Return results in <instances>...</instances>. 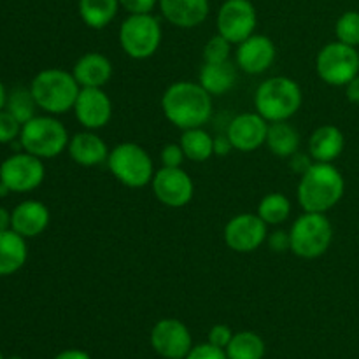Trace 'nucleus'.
I'll return each instance as SVG.
<instances>
[{
	"instance_id": "f8f14e48",
	"label": "nucleus",
	"mask_w": 359,
	"mask_h": 359,
	"mask_svg": "<svg viewBox=\"0 0 359 359\" xmlns=\"http://www.w3.org/2000/svg\"><path fill=\"white\" fill-rule=\"evenodd\" d=\"M153 193L163 205L179 209L188 205L195 195V184L193 179L182 167H161L154 172L151 181Z\"/></svg>"
},
{
	"instance_id": "a18cd8bd",
	"label": "nucleus",
	"mask_w": 359,
	"mask_h": 359,
	"mask_svg": "<svg viewBox=\"0 0 359 359\" xmlns=\"http://www.w3.org/2000/svg\"><path fill=\"white\" fill-rule=\"evenodd\" d=\"M9 188H7L6 184H4V182H0V198H4V196H7L9 195Z\"/></svg>"
},
{
	"instance_id": "412c9836",
	"label": "nucleus",
	"mask_w": 359,
	"mask_h": 359,
	"mask_svg": "<svg viewBox=\"0 0 359 359\" xmlns=\"http://www.w3.org/2000/svg\"><path fill=\"white\" fill-rule=\"evenodd\" d=\"M72 76L81 88H104L112 77V62L102 53H86L76 62Z\"/></svg>"
},
{
	"instance_id": "ea45409f",
	"label": "nucleus",
	"mask_w": 359,
	"mask_h": 359,
	"mask_svg": "<svg viewBox=\"0 0 359 359\" xmlns=\"http://www.w3.org/2000/svg\"><path fill=\"white\" fill-rule=\"evenodd\" d=\"M233 149L235 147L228 135L214 137V154H216V156H228Z\"/></svg>"
},
{
	"instance_id": "20e7f679",
	"label": "nucleus",
	"mask_w": 359,
	"mask_h": 359,
	"mask_svg": "<svg viewBox=\"0 0 359 359\" xmlns=\"http://www.w3.org/2000/svg\"><path fill=\"white\" fill-rule=\"evenodd\" d=\"M304 95L297 81L286 76L269 77L255 93V107L269 123L287 121L302 107Z\"/></svg>"
},
{
	"instance_id": "e433bc0d",
	"label": "nucleus",
	"mask_w": 359,
	"mask_h": 359,
	"mask_svg": "<svg viewBox=\"0 0 359 359\" xmlns=\"http://www.w3.org/2000/svg\"><path fill=\"white\" fill-rule=\"evenodd\" d=\"M266 244H269L272 252H287L291 251V238L290 231L276 230L266 237Z\"/></svg>"
},
{
	"instance_id": "c9c22d12",
	"label": "nucleus",
	"mask_w": 359,
	"mask_h": 359,
	"mask_svg": "<svg viewBox=\"0 0 359 359\" xmlns=\"http://www.w3.org/2000/svg\"><path fill=\"white\" fill-rule=\"evenodd\" d=\"M233 335L235 333L231 332L230 326L216 325L210 328L209 340H207V342H210L212 346H216V347H221V349H226L228 344H230L231 339H233Z\"/></svg>"
},
{
	"instance_id": "bb28decb",
	"label": "nucleus",
	"mask_w": 359,
	"mask_h": 359,
	"mask_svg": "<svg viewBox=\"0 0 359 359\" xmlns=\"http://www.w3.org/2000/svg\"><path fill=\"white\" fill-rule=\"evenodd\" d=\"M182 151L184 156L191 161H207L210 156H214V137L209 135V132L200 126V128H189L182 130L181 140Z\"/></svg>"
},
{
	"instance_id": "423d86ee",
	"label": "nucleus",
	"mask_w": 359,
	"mask_h": 359,
	"mask_svg": "<svg viewBox=\"0 0 359 359\" xmlns=\"http://www.w3.org/2000/svg\"><path fill=\"white\" fill-rule=\"evenodd\" d=\"M111 174L126 188H144L154 177L153 158L142 146L135 142H123L112 147L107 158Z\"/></svg>"
},
{
	"instance_id": "1a4fd4ad",
	"label": "nucleus",
	"mask_w": 359,
	"mask_h": 359,
	"mask_svg": "<svg viewBox=\"0 0 359 359\" xmlns=\"http://www.w3.org/2000/svg\"><path fill=\"white\" fill-rule=\"evenodd\" d=\"M316 72L330 86H346L359 74V51L340 41L330 42L316 56Z\"/></svg>"
},
{
	"instance_id": "49530a36",
	"label": "nucleus",
	"mask_w": 359,
	"mask_h": 359,
	"mask_svg": "<svg viewBox=\"0 0 359 359\" xmlns=\"http://www.w3.org/2000/svg\"><path fill=\"white\" fill-rule=\"evenodd\" d=\"M6 359H23L21 356H9V358H6Z\"/></svg>"
},
{
	"instance_id": "b1692460",
	"label": "nucleus",
	"mask_w": 359,
	"mask_h": 359,
	"mask_svg": "<svg viewBox=\"0 0 359 359\" xmlns=\"http://www.w3.org/2000/svg\"><path fill=\"white\" fill-rule=\"evenodd\" d=\"M198 83L212 97L228 93L237 83V63L230 62V60L217 63L203 62L202 69H200Z\"/></svg>"
},
{
	"instance_id": "c85d7f7f",
	"label": "nucleus",
	"mask_w": 359,
	"mask_h": 359,
	"mask_svg": "<svg viewBox=\"0 0 359 359\" xmlns=\"http://www.w3.org/2000/svg\"><path fill=\"white\" fill-rule=\"evenodd\" d=\"M258 216L265 221L266 224H276L284 223L290 219L291 216V202L286 195L283 193H269L263 196L262 202L258 205Z\"/></svg>"
},
{
	"instance_id": "f3484780",
	"label": "nucleus",
	"mask_w": 359,
	"mask_h": 359,
	"mask_svg": "<svg viewBox=\"0 0 359 359\" xmlns=\"http://www.w3.org/2000/svg\"><path fill=\"white\" fill-rule=\"evenodd\" d=\"M269 133V121L258 112H242L237 118L231 119L228 125L226 135L231 144L241 153H251L266 144Z\"/></svg>"
},
{
	"instance_id": "ddd939ff",
	"label": "nucleus",
	"mask_w": 359,
	"mask_h": 359,
	"mask_svg": "<svg viewBox=\"0 0 359 359\" xmlns=\"http://www.w3.org/2000/svg\"><path fill=\"white\" fill-rule=\"evenodd\" d=\"M266 226L258 214H238L224 226V242L235 252H252L266 242Z\"/></svg>"
},
{
	"instance_id": "a19ab883",
	"label": "nucleus",
	"mask_w": 359,
	"mask_h": 359,
	"mask_svg": "<svg viewBox=\"0 0 359 359\" xmlns=\"http://www.w3.org/2000/svg\"><path fill=\"white\" fill-rule=\"evenodd\" d=\"M346 97L353 104H359V74L346 84Z\"/></svg>"
},
{
	"instance_id": "f03ea898",
	"label": "nucleus",
	"mask_w": 359,
	"mask_h": 359,
	"mask_svg": "<svg viewBox=\"0 0 359 359\" xmlns=\"http://www.w3.org/2000/svg\"><path fill=\"white\" fill-rule=\"evenodd\" d=\"M346 181L333 163L314 161L298 182V203L304 212H323L332 210L342 200Z\"/></svg>"
},
{
	"instance_id": "a211bd4d",
	"label": "nucleus",
	"mask_w": 359,
	"mask_h": 359,
	"mask_svg": "<svg viewBox=\"0 0 359 359\" xmlns=\"http://www.w3.org/2000/svg\"><path fill=\"white\" fill-rule=\"evenodd\" d=\"M49 219L51 214L46 203L39 200H23L11 210V230L28 241L44 233L49 226Z\"/></svg>"
},
{
	"instance_id": "4468645a",
	"label": "nucleus",
	"mask_w": 359,
	"mask_h": 359,
	"mask_svg": "<svg viewBox=\"0 0 359 359\" xmlns=\"http://www.w3.org/2000/svg\"><path fill=\"white\" fill-rule=\"evenodd\" d=\"M151 347L165 359H184L193 347L191 333L179 319H160L151 330Z\"/></svg>"
},
{
	"instance_id": "f257e3e1",
	"label": "nucleus",
	"mask_w": 359,
	"mask_h": 359,
	"mask_svg": "<svg viewBox=\"0 0 359 359\" xmlns=\"http://www.w3.org/2000/svg\"><path fill=\"white\" fill-rule=\"evenodd\" d=\"M161 111L175 128H200L212 116V95L200 83L177 81L165 90Z\"/></svg>"
},
{
	"instance_id": "6ab92c4d",
	"label": "nucleus",
	"mask_w": 359,
	"mask_h": 359,
	"mask_svg": "<svg viewBox=\"0 0 359 359\" xmlns=\"http://www.w3.org/2000/svg\"><path fill=\"white\" fill-rule=\"evenodd\" d=\"M161 14L177 28L200 27L210 11L209 0H158Z\"/></svg>"
},
{
	"instance_id": "393cba45",
	"label": "nucleus",
	"mask_w": 359,
	"mask_h": 359,
	"mask_svg": "<svg viewBox=\"0 0 359 359\" xmlns=\"http://www.w3.org/2000/svg\"><path fill=\"white\" fill-rule=\"evenodd\" d=\"M300 133L287 121L269 123V133H266V146L273 156L291 158L300 149Z\"/></svg>"
},
{
	"instance_id": "2eb2a0df",
	"label": "nucleus",
	"mask_w": 359,
	"mask_h": 359,
	"mask_svg": "<svg viewBox=\"0 0 359 359\" xmlns=\"http://www.w3.org/2000/svg\"><path fill=\"white\" fill-rule=\"evenodd\" d=\"M72 111L81 126L95 132L111 123L112 102L102 88H81Z\"/></svg>"
},
{
	"instance_id": "5701e85b",
	"label": "nucleus",
	"mask_w": 359,
	"mask_h": 359,
	"mask_svg": "<svg viewBox=\"0 0 359 359\" xmlns=\"http://www.w3.org/2000/svg\"><path fill=\"white\" fill-rule=\"evenodd\" d=\"M27 259V238L14 230L0 231V277H9L20 272Z\"/></svg>"
},
{
	"instance_id": "aec40b11",
	"label": "nucleus",
	"mask_w": 359,
	"mask_h": 359,
	"mask_svg": "<svg viewBox=\"0 0 359 359\" xmlns=\"http://www.w3.org/2000/svg\"><path fill=\"white\" fill-rule=\"evenodd\" d=\"M67 151H69L74 163L86 168L97 167L100 163H107L109 153H111L105 140L98 137L93 130L79 132L74 137H70Z\"/></svg>"
},
{
	"instance_id": "cd10ccee",
	"label": "nucleus",
	"mask_w": 359,
	"mask_h": 359,
	"mask_svg": "<svg viewBox=\"0 0 359 359\" xmlns=\"http://www.w3.org/2000/svg\"><path fill=\"white\" fill-rule=\"evenodd\" d=\"M228 359H263L266 353L265 340L255 332L235 333L226 349Z\"/></svg>"
},
{
	"instance_id": "a878e982",
	"label": "nucleus",
	"mask_w": 359,
	"mask_h": 359,
	"mask_svg": "<svg viewBox=\"0 0 359 359\" xmlns=\"http://www.w3.org/2000/svg\"><path fill=\"white\" fill-rule=\"evenodd\" d=\"M119 7V0H79L77 4L83 23L93 30H102L111 25Z\"/></svg>"
},
{
	"instance_id": "9b49d317",
	"label": "nucleus",
	"mask_w": 359,
	"mask_h": 359,
	"mask_svg": "<svg viewBox=\"0 0 359 359\" xmlns=\"http://www.w3.org/2000/svg\"><path fill=\"white\" fill-rule=\"evenodd\" d=\"M256 23L258 14L251 0H224L217 11V34L228 39L233 46L251 37L256 30Z\"/></svg>"
},
{
	"instance_id": "2f4dec72",
	"label": "nucleus",
	"mask_w": 359,
	"mask_h": 359,
	"mask_svg": "<svg viewBox=\"0 0 359 359\" xmlns=\"http://www.w3.org/2000/svg\"><path fill=\"white\" fill-rule=\"evenodd\" d=\"M231 42L224 39L223 35L216 34L210 37L209 41L203 46V62L205 63H217V62H226L230 60L231 53Z\"/></svg>"
},
{
	"instance_id": "39448f33",
	"label": "nucleus",
	"mask_w": 359,
	"mask_h": 359,
	"mask_svg": "<svg viewBox=\"0 0 359 359\" xmlns=\"http://www.w3.org/2000/svg\"><path fill=\"white\" fill-rule=\"evenodd\" d=\"M20 147L41 160H51L67 151L70 142L65 125L56 116H35L21 126Z\"/></svg>"
},
{
	"instance_id": "4c0bfd02",
	"label": "nucleus",
	"mask_w": 359,
	"mask_h": 359,
	"mask_svg": "<svg viewBox=\"0 0 359 359\" xmlns=\"http://www.w3.org/2000/svg\"><path fill=\"white\" fill-rule=\"evenodd\" d=\"M119 6L128 14H151L158 0H119Z\"/></svg>"
},
{
	"instance_id": "4be33fe9",
	"label": "nucleus",
	"mask_w": 359,
	"mask_h": 359,
	"mask_svg": "<svg viewBox=\"0 0 359 359\" xmlns=\"http://www.w3.org/2000/svg\"><path fill=\"white\" fill-rule=\"evenodd\" d=\"M346 147V137L335 125H323L309 139V154L314 161L333 163Z\"/></svg>"
},
{
	"instance_id": "79ce46f5",
	"label": "nucleus",
	"mask_w": 359,
	"mask_h": 359,
	"mask_svg": "<svg viewBox=\"0 0 359 359\" xmlns=\"http://www.w3.org/2000/svg\"><path fill=\"white\" fill-rule=\"evenodd\" d=\"M55 359H93L86 351L81 349H65L62 353H58L55 356Z\"/></svg>"
},
{
	"instance_id": "c03bdc74",
	"label": "nucleus",
	"mask_w": 359,
	"mask_h": 359,
	"mask_svg": "<svg viewBox=\"0 0 359 359\" xmlns=\"http://www.w3.org/2000/svg\"><path fill=\"white\" fill-rule=\"evenodd\" d=\"M6 102H7V90L6 86H4L2 79H0V111L6 109Z\"/></svg>"
},
{
	"instance_id": "37998d69",
	"label": "nucleus",
	"mask_w": 359,
	"mask_h": 359,
	"mask_svg": "<svg viewBox=\"0 0 359 359\" xmlns=\"http://www.w3.org/2000/svg\"><path fill=\"white\" fill-rule=\"evenodd\" d=\"M11 230V212L6 207H0V231Z\"/></svg>"
},
{
	"instance_id": "9d476101",
	"label": "nucleus",
	"mask_w": 359,
	"mask_h": 359,
	"mask_svg": "<svg viewBox=\"0 0 359 359\" xmlns=\"http://www.w3.org/2000/svg\"><path fill=\"white\" fill-rule=\"evenodd\" d=\"M46 167L41 158L18 151L0 163V182L9 188L11 193H30L44 182Z\"/></svg>"
},
{
	"instance_id": "58836bf2",
	"label": "nucleus",
	"mask_w": 359,
	"mask_h": 359,
	"mask_svg": "<svg viewBox=\"0 0 359 359\" xmlns=\"http://www.w3.org/2000/svg\"><path fill=\"white\" fill-rule=\"evenodd\" d=\"M312 163H314V160H312L311 154L307 156V154L300 153V151H298V153H294L293 156L290 158V168L293 172H297V174H300V175H304L305 172L311 168Z\"/></svg>"
},
{
	"instance_id": "dca6fc26",
	"label": "nucleus",
	"mask_w": 359,
	"mask_h": 359,
	"mask_svg": "<svg viewBox=\"0 0 359 359\" xmlns=\"http://www.w3.org/2000/svg\"><path fill=\"white\" fill-rule=\"evenodd\" d=\"M277 56L276 44L266 35L252 34L241 44H237V63L238 69L251 76H259L273 65Z\"/></svg>"
},
{
	"instance_id": "7ed1b4c3",
	"label": "nucleus",
	"mask_w": 359,
	"mask_h": 359,
	"mask_svg": "<svg viewBox=\"0 0 359 359\" xmlns=\"http://www.w3.org/2000/svg\"><path fill=\"white\" fill-rule=\"evenodd\" d=\"M30 91L37 107L46 114L60 116L72 111L81 86L72 72L63 69H44L32 79Z\"/></svg>"
},
{
	"instance_id": "6e6552de",
	"label": "nucleus",
	"mask_w": 359,
	"mask_h": 359,
	"mask_svg": "<svg viewBox=\"0 0 359 359\" xmlns=\"http://www.w3.org/2000/svg\"><path fill=\"white\" fill-rule=\"evenodd\" d=\"M160 20L153 14H128L119 27V46L133 60H147L161 44Z\"/></svg>"
},
{
	"instance_id": "7c9ffc66",
	"label": "nucleus",
	"mask_w": 359,
	"mask_h": 359,
	"mask_svg": "<svg viewBox=\"0 0 359 359\" xmlns=\"http://www.w3.org/2000/svg\"><path fill=\"white\" fill-rule=\"evenodd\" d=\"M337 41L347 46L358 48L359 46V13L358 11H346L335 23Z\"/></svg>"
},
{
	"instance_id": "0eeeda50",
	"label": "nucleus",
	"mask_w": 359,
	"mask_h": 359,
	"mask_svg": "<svg viewBox=\"0 0 359 359\" xmlns=\"http://www.w3.org/2000/svg\"><path fill=\"white\" fill-rule=\"evenodd\" d=\"M291 252L304 259L325 255L333 242V226L323 212H304L290 230Z\"/></svg>"
},
{
	"instance_id": "f704fd0d",
	"label": "nucleus",
	"mask_w": 359,
	"mask_h": 359,
	"mask_svg": "<svg viewBox=\"0 0 359 359\" xmlns=\"http://www.w3.org/2000/svg\"><path fill=\"white\" fill-rule=\"evenodd\" d=\"M184 158L186 156L181 144H167V146H163V149L160 153L161 167H181Z\"/></svg>"
},
{
	"instance_id": "72a5a7b5",
	"label": "nucleus",
	"mask_w": 359,
	"mask_h": 359,
	"mask_svg": "<svg viewBox=\"0 0 359 359\" xmlns=\"http://www.w3.org/2000/svg\"><path fill=\"white\" fill-rule=\"evenodd\" d=\"M184 359H228V356L224 349L212 346L210 342H205L193 346Z\"/></svg>"
},
{
	"instance_id": "c756f323",
	"label": "nucleus",
	"mask_w": 359,
	"mask_h": 359,
	"mask_svg": "<svg viewBox=\"0 0 359 359\" xmlns=\"http://www.w3.org/2000/svg\"><path fill=\"white\" fill-rule=\"evenodd\" d=\"M37 109V102H35L30 88H14L13 91L7 93L6 111H9L21 125L35 118Z\"/></svg>"
},
{
	"instance_id": "de8ad7c7",
	"label": "nucleus",
	"mask_w": 359,
	"mask_h": 359,
	"mask_svg": "<svg viewBox=\"0 0 359 359\" xmlns=\"http://www.w3.org/2000/svg\"><path fill=\"white\" fill-rule=\"evenodd\" d=\"M0 359H6V358H4V354H2V351H0Z\"/></svg>"
},
{
	"instance_id": "473e14b6",
	"label": "nucleus",
	"mask_w": 359,
	"mask_h": 359,
	"mask_svg": "<svg viewBox=\"0 0 359 359\" xmlns=\"http://www.w3.org/2000/svg\"><path fill=\"white\" fill-rule=\"evenodd\" d=\"M21 123L11 114L9 111L2 109L0 111V144L18 142L21 133Z\"/></svg>"
}]
</instances>
